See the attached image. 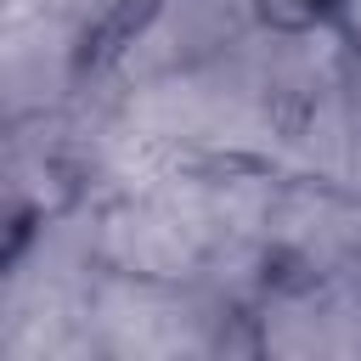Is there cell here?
<instances>
[{"label": "cell", "instance_id": "1", "mask_svg": "<svg viewBox=\"0 0 361 361\" xmlns=\"http://www.w3.org/2000/svg\"><path fill=\"white\" fill-rule=\"evenodd\" d=\"M310 6H327V0H310Z\"/></svg>", "mask_w": 361, "mask_h": 361}]
</instances>
